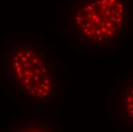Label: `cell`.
Returning <instances> with one entry per match:
<instances>
[{"mask_svg": "<svg viewBox=\"0 0 133 132\" xmlns=\"http://www.w3.org/2000/svg\"><path fill=\"white\" fill-rule=\"evenodd\" d=\"M4 70L15 88L35 104H50L58 90L55 66L28 44H18L8 52Z\"/></svg>", "mask_w": 133, "mask_h": 132, "instance_id": "7a4b0ae2", "label": "cell"}, {"mask_svg": "<svg viewBox=\"0 0 133 132\" xmlns=\"http://www.w3.org/2000/svg\"><path fill=\"white\" fill-rule=\"evenodd\" d=\"M117 112L129 125L133 123L132 81L129 80L120 89L117 96Z\"/></svg>", "mask_w": 133, "mask_h": 132, "instance_id": "3957f363", "label": "cell"}, {"mask_svg": "<svg viewBox=\"0 0 133 132\" xmlns=\"http://www.w3.org/2000/svg\"><path fill=\"white\" fill-rule=\"evenodd\" d=\"M70 29L89 48L111 47L130 31L129 0H74L68 11Z\"/></svg>", "mask_w": 133, "mask_h": 132, "instance_id": "6da1fadb", "label": "cell"}, {"mask_svg": "<svg viewBox=\"0 0 133 132\" xmlns=\"http://www.w3.org/2000/svg\"><path fill=\"white\" fill-rule=\"evenodd\" d=\"M51 126L44 122H36L25 121L18 126L15 127L12 131L31 132V131H51Z\"/></svg>", "mask_w": 133, "mask_h": 132, "instance_id": "277c9868", "label": "cell"}]
</instances>
